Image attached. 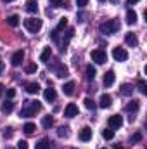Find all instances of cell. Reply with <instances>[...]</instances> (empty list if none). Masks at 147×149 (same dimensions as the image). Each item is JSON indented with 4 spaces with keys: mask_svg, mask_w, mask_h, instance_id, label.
Here are the masks:
<instances>
[{
    "mask_svg": "<svg viewBox=\"0 0 147 149\" xmlns=\"http://www.w3.org/2000/svg\"><path fill=\"white\" fill-rule=\"evenodd\" d=\"M40 102L38 101H24V104H23V109H21V116H24V118H30V116H33V114H37V111H40Z\"/></svg>",
    "mask_w": 147,
    "mask_h": 149,
    "instance_id": "6da1fadb",
    "label": "cell"
},
{
    "mask_svg": "<svg viewBox=\"0 0 147 149\" xmlns=\"http://www.w3.org/2000/svg\"><path fill=\"white\" fill-rule=\"evenodd\" d=\"M99 30H101V33H104V35H112V33H116V31L119 30V23H118L116 19H111V21L102 23V24L99 26Z\"/></svg>",
    "mask_w": 147,
    "mask_h": 149,
    "instance_id": "7a4b0ae2",
    "label": "cell"
},
{
    "mask_svg": "<svg viewBox=\"0 0 147 149\" xmlns=\"http://www.w3.org/2000/svg\"><path fill=\"white\" fill-rule=\"evenodd\" d=\"M24 26L30 33H38L42 30V19L38 17H30V19H24Z\"/></svg>",
    "mask_w": 147,
    "mask_h": 149,
    "instance_id": "3957f363",
    "label": "cell"
},
{
    "mask_svg": "<svg viewBox=\"0 0 147 149\" xmlns=\"http://www.w3.org/2000/svg\"><path fill=\"white\" fill-rule=\"evenodd\" d=\"M92 61L97 64H104L107 61V54L101 49H95V50H92Z\"/></svg>",
    "mask_w": 147,
    "mask_h": 149,
    "instance_id": "277c9868",
    "label": "cell"
},
{
    "mask_svg": "<svg viewBox=\"0 0 147 149\" xmlns=\"http://www.w3.org/2000/svg\"><path fill=\"white\" fill-rule=\"evenodd\" d=\"M112 57H114V61L123 63V61H126V59H128V52H126L123 47H116V49L112 50Z\"/></svg>",
    "mask_w": 147,
    "mask_h": 149,
    "instance_id": "5b68a950",
    "label": "cell"
},
{
    "mask_svg": "<svg viewBox=\"0 0 147 149\" xmlns=\"http://www.w3.org/2000/svg\"><path fill=\"white\" fill-rule=\"evenodd\" d=\"M107 123H109V128H119L123 125V118L119 114H112V116H109Z\"/></svg>",
    "mask_w": 147,
    "mask_h": 149,
    "instance_id": "8992f818",
    "label": "cell"
},
{
    "mask_svg": "<svg viewBox=\"0 0 147 149\" xmlns=\"http://www.w3.org/2000/svg\"><path fill=\"white\" fill-rule=\"evenodd\" d=\"M64 116H66V118H74V116H78V106L73 104V102H69V104L64 108Z\"/></svg>",
    "mask_w": 147,
    "mask_h": 149,
    "instance_id": "52a82bcc",
    "label": "cell"
},
{
    "mask_svg": "<svg viewBox=\"0 0 147 149\" xmlns=\"http://www.w3.org/2000/svg\"><path fill=\"white\" fill-rule=\"evenodd\" d=\"M23 61H24V52H23V50H17V52H14V56H12V59H10L12 66H19Z\"/></svg>",
    "mask_w": 147,
    "mask_h": 149,
    "instance_id": "ba28073f",
    "label": "cell"
},
{
    "mask_svg": "<svg viewBox=\"0 0 147 149\" xmlns=\"http://www.w3.org/2000/svg\"><path fill=\"white\" fill-rule=\"evenodd\" d=\"M90 139H92V128H90V127H83V128L80 130V141L87 142V141H90Z\"/></svg>",
    "mask_w": 147,
    "mask_h": 149,
    "instance_id": "9c48e42d",
    "label": "cell"
},
{
    "mask_svg": "<svg viewBox=\"0 0 147 149\" xmlns=\"http://www.w3.org/2000/svg\"><path fill=\"white\" fill-rule=\"evenodd\" d=\"M111 104H112V97H111L109 94H102L101 95V101H99V106L106 109V108H109Z\"/></svg>",
    "mask_w": 147,
    "mask_h": 149,
    "instance_id": "30bf717a",
    "label": "cell"
},
{
    "mask_svg": "<svg viewBox=\"0 0 147 149\" xmlns=\"http://www.w3.org/2000/svg\"><path fill=\"white\" fill-rule=\"evenodd\" d=\"M43 97H45V101H49V102L55 101V97H57V94H55V88H52V87L45 88V92H43Z\"/></svg>",
    "mask_w": 147,
    "mask_h": 149,
    "instance_id": "8fae6325",
    "label": "cell"
},
{
    "mask_svg": "<svg viewBox=\"0 0 147 149\" xmlns=\"http://www.w3.org/2000/svg\"><path fill=\"white\" fill-rule=\"evenodd\" d=\"M125 42H126V45H130V47H137V45H139V38H137L135 33H126Z\"/></svg>",
    "mask_w": 147,
    "mask_h": 149,
    "instance_id": "7c38bea8",
    "label": "cell"
},
{
    "mask_svg": "<svg viewBox=\"0 0 147 149\" xmlns=\"http://www.w3.org/2000/svg\"><path fill=\"white\" fill-rule=\"evenodd\" d=\"M114 80H116L114 71H107V73L104 74V85H106V87H111V85L114 83Z\"/></svg>",
    "mask_w": 147,
    "mask_h": 149,
    "instance_id": "4fadbf2b",
    "label": "cell"
},
{
    "mask_svg": "<svg viewBox=\"0 0 147 149\" xmlns=\"http://www.w3.org/2000/svg\"><path fill=\"white\" fill-rule=\"evenodd\" d=\"M26 10H28V12H31V14H37V12H38L37 0H28V2H26Z\"/></svg>",
    "mask_w": 147,
    "mask_h": 149,
    "instance_id": "5bb4252c",
    "label": "cell"
},
{
    "mask_svg": "<svg viewBox=\"0 0 147 149\" xmlns=\"http://www.w3.org/2000/svg\"><path fill=\"white\" fill-rule=\"evenodd\" d=\"M126 23L128 24H135L137 23V12L135 10H132V9L126 10Z\"/></svg>",
    "mask_w": 147,
    "mask_h": 149,
    "instance_id": "9a60e30c",
    "label": "cell"
},
{
    "mask_svg": "<svg viewBox=\"0 0 147 149\" xmlns=\"http://www.w3.org/2000/svg\"><path fill=\"white\" fill-rule=\"evenodd\" d=\"M119 94H121V95H132V94H133V87H132L130 83H125V85L119 88Z\"/></svg>",
    "mask_w": 147,
    "mask_h": 149,
    "instance_id": "2e32d148",
    "label": "cell"
},
{
    "mask_svg": "<svg viewBox=\"0 0 147 149\" xmlns=\"http://www.w3.org/2000/svg\"><path fill=\"white\" fill-rule=\"evenodd\" d=\"M62 90H64V94H66V95H73V92H74V81H68V83H64Z\"/></svg>",
    "mask_w": 147,
    "mask_h": 149,
    "instance_id": "e0dca14e",
    "label": "cell"
},
{
    "mask_svg": "<svg viewBox=\"0 0 147 149\" xmlns=\"http://www.w3.org/2000/svg\"><path fill=\"white\" fill-rule=\"evenodd\" d=\"M7 23H9V26L16 28V26L19 24V16H17V14H12V16H9V17H7Z\"/></svg>",
    "mask_w": 147,
    "mask_h": 149,
    "instance_id": "ac0fdd59",
    "label": "cell"
},
{
    "mask_svg": "<svg viewBox=\"0 0 147 149\" xmlns=\"http://www.w3.org/2000/svg\"><path fill=\"white\" fill-rule=\"evenodd\" d=\"M26 90H28V94H38L40 92V87H38V83L31 81V83L26 85Z\"/></svg>",
    "mask_w": 147,
    "mask_h": 149,
    "instance_id": "d6986e66",
    "label": "cell"
},
{
    "mask_svg": "<svg viewBox=\"0 0 147 149\" xmlns=\"http://www.w3.org/2000/svg\"><path fill=\"white\" fill-rule=\"evenodd\" d=\"M55 74H57L59 78H64V76H68V68H66V66H62V64H59V66L55 68Z\"/></svg>",
    "mask_w": 147,
    "mask_h": 149,
    "instance_id": "ffe728a7",
    "label": "cell"
},
{
    "mask_svg": "<svg viewBox=\"0 0 147 149\" xmlns=\"http://www.w3.org/2000/svg\"><path fill=\"white\" fill-rule=\"evenodd\" d=\"M12 109H14V102L7 99V101H5V102L2 104V111H3V113H5V114H7V113H10V111H12Z\"/></svg>",
    "mask_w": 147,
    "mask_h": 149,
    "instance_id": "44dd1931",
    "label": "cell"
},
{
    "mask_svg": "<svg viewBox=\"0 0 147 149\" xmlns=\"http://www.w3.org/2000/svg\"><path fill=\"white\" fill-rule=\"evenodd\" d=\"M35 149H50V142H49V139H42V141H38Z\"/></svg>",
    "mask_w": 147,
    "mask_h": 149,
    "instance_id": "7402d4cb",
    "label": "cell"
},
{
    "mask_svg": "<svg viewBox=\"0 0 147 149\" xmlns=\"http://www.w3.org/2000/svg\"><path fill=\"white\" fill-rule=\"evenodd\" d=\"M139 106H140V102L133 99V101H130V102L126 104V111H130V113H132V111H137V109H139Z\"/></svg>",
    "mask_w": 147,
    "mask_h": 149,
    "instance_id": "603a6c76",
    "label": "cell"
},
{
    "mask_svg": "<svg viewBox=\"0 0 147 149\" xmlns=\"http://www.w3.org/2000/svg\"><path fill=\"white\" fill-rule=\"evenodd\" d=\"M50 56H52V50H50V47H47L43 52H42V56H40V61H43V63H47L49 59H50Z\"/></svg>",
    "mask_w": 147,
    "mask_h": 149,
    "instance_id": "cb8c5ba5",
    "label": "cell"
},
{
    "mask_svg": "<svg viewBox=\"0 0 147 149\" xmlns=\"http://www.w3.org/2000/svg\"><path fill=\"white\" fill-rule=\"evenodd\" d=\"M42 125H43V128H50V127L54 125V118H52V116H43Z\"/></svg>",
    "mask_w": 147,
    "mask_h": 149,
    "instance_id": "d4e9b609",
    "label": "cell"
},
{
    "mask_svg": "<svg viewBox=\"0 0 147 149\" xmlns=\"http://www.w3.org/2000/svg\"><path fill=\"white\" fill-rule=\"evenodd\" d=\"M102 137H104L106 141L114 139V130H112V128H106V130H102Z\"/></svg>",
    "mask_w": 147,
    "mask_h": 149,
    "instance_id": "484cf974",
    "label": "cell"
},
{
    "mask_svg": "<svg viewBox=\"0 0 147 149\" xmlns=\"http://www.w3.org/2000/svg\"><path fill=\"white\" fill-rule=\"evenodd\" d=\"M95 74H97V71H95V68L90 64V66H87V78L88 80H94L95 78Z\"/></svg>",
    "mask_w": 147,
    "mask_h": 149,
    "instance_id": "4316f807",
    "label": "cell"
},
{
    "mask_svg": "<svg viewBox=\"0 0 147 149\" xmlns=\"http://www.w3.org/2000/svg\"><path fill=\"white\" fill-rule=\"evenodd\" d=\"M23 130H24L26 134H33V132L37 130V127H35V123H26V125L23 127Z\"/></svg>",
    "mask_w": 147,
    "mask_h": 149,
    "instance_id": "83f0119b",
    "label": "cell"
},
{
    "mask_svg": "<svg viewBox=\"0 0 147 149\" xmlns=\"http://www.w3.org/2000/svg\"><path fill=\"white\" fill-rule=\"evenodd\" d=\"M66 26H68V19H66V17H61V21H59V24H57V28H55V30H57V31H61V30H64Z\"/></svg>",
    "mask_w": 147,
    "mask_h": 149,
    "instance_id": "f1b7e54d",
    "label": "cell"
},
{
    "mask_svg": "<svg viewBox=\"0 0 147 149\" xmlns=\"http://www.w3.org/2000/svg\"><path fill=\"white\" fill-rule=\"evenodd\" d=\"M139 90H140V94H144V95L147 94V83L144 81V80L139 81Z\"/></svg>",
    "mask_w": 147,
    "mask_h": 149,
    "instance_id": "f546056e",
    "label": "cell"
},
{
    "mask_svg": "<svg viewBox=\"0 0 147 149\" xmlns=\"http://www.w3.org/2000/svg\"><path fill=\"white\" fill-rule=\"evenodd\" d=\"M59 135L61 137H69V128L68 127H61L59 128Z\"/></svg>",
    "mask_w": 147,
    "mask_h": 149,
    "instance_id": "4dcf8cb0",
    "label": "cell"
},
{
    "mask_svg": "<svg viewBox=\"0 0 147 149\" xmlns=\"http://www.w3.org/2000/svg\"><path fill=\"white\" fill-rule=\"evenodd\" d=\"M85 108H88V109H95V102L92 101V99H85Z\"/></svg>",
    "mask_w": 147,
    "mask_h": 149,
    "instance_id": "1f68e13d",
    "label": "cell"
},
{
    "mask_svg": "<svg viewBox=\"0 0 147 149\" xmlns=\"http://www.w3.org/2000/svg\"><path fill=\"white\" fill-rule=\"evenodd\" d=\"M50 5L52 7H62L64 5V0H50Z\"/></svg>",
    "mask_w": 147,
    "mask_h": 149,
    "instance_id": "d6a6232c",
    "label": "cell"
},
{
    "mask_svg": "<svg viewBox=\"0 0 147 149\" xmlns=\"http://www.w3.org/2000/svg\"><path fill=\"white\" fill-rule=\"evenodd\" d=\"M35 71H37V64H33V63H31V64H28V66H26V73H35Z\"/></svg>",
    "mask_w": 147,
    "mask_h": 149,
    "instance_id": "836d02e7",
    "label": "cell"
},
{
    "mask_svg": "<svg viewBox=\"0 0 147 149\" xmlns=\"http://www.w3.org/2000/svg\"><path fill=\"white\" fill-rule=\"evenodd\" d=\"M140 139H142V134H133V135H132V139H130V141H132V142H139V141H140Z\"/></svg>",
    "mask_w": 147,
    "mask_h": 149,
    "instance_id": "e575fe53",
    "label": "cell"
},
{
    "mask_svg": "<svg viewBox=\"0 0 147 149\" xmlns=\"http://www.w3.org/2000/svg\"><path fill=\"white\" fill-rule=\"evenodd\" d=\"M17 149H28V142L26 141H19L17 142Z\"/></svg>",
    "mask_w": 147,
    "mask_h": 149,
    "instance_id": "d590c367",
    "label": "cell"
},
{
    "mask_svg": "<svg viewBox=\"0 0 147 149\" xmlns=\"http://www.w3.org/2000/svg\"><path fill=\"white\" fill-rule=\"evenodd\" d=\"M16 95V90L14 88H7V99H12Z\"/></svg>",
    "mask_w": 147,
    "mask_h": 149,
    "instance_id": "8d00e7d4",
    "label": "cell"
},
{
    "mask_svg": "<svg viewBox=\"0 0 147 149\" xmlns=\"http://www.w3.org/2000/svg\"><path fill=\"white\" fill-rule=\"evenodd\" d=\"M87 3H88V0H76V5L78 7H85Z\"/></svg>",
    "mask_w": 147,
    "mask_h": 149,
    "instance_id": "74e56055",
    "label": "cell"
},
{
    "mask_svg": "<svg viewBox=\"0 0 147 149\" xmlns=\"http://www.w3.org/2000/svg\"><path fill=\"white\" fill-rule=\"evenodd\" d=\"M126 2H128V3H130V5H132V3H139V2H140V0H126Z\"/></svg>",
    "mask_w": 147,
    "mask_h": 149,
    "instance_id": "f35d334b",
    "label": "cell"
},
{
    "mask_svg": "<svg viewBox=\"0 0 147 149\" xmlns=\"http://www.w3.org/2000/svg\"><path fill=\"white\" fill-rule=\"evenodd\" d=\"M114 149H125V148H121L119 144H116V146H114Z\"/></svg>",
    "mask_w": 147,
    "mask_h": 149,
    "instance_id": "ab89813d",
    "label": "cell"
},
{
    "mask_svg": "<svg viewBox=\"0 0 147 149\" xmlns=\"http://www.w3.org/2000/svg\"><path fill=\"white\" fill-rule=\"evenodd\" d=\"M2 92H3V87H2V85H0V95H2Z\"/></svg>",
    "mask_w": 147,
    "mask_h": 149,
    "instance_id": "60d3db41",
    "label": "cell"
},
{
    "mask_svg": "<svg viewBox=\"0 0 147 149\" xmlns=\"http://www.w3.org/2000/svg\"><path fill=\"white\" fill-rule=\"evenodd\" d=\"M2 70H3V64H2V61H0V71H2Z\"/></svg>",
    "mask_w": 147,
    "mask_h": 149,
    "instance_id": "b9f144b4",
    "label": "cell"
},
{
    "mask_svg": "<svg viewBox=\"0 0 147 149\" xmlns=\"http://www.w3.org/2000/svg\"><path fill=\"white\" fill-rule=\"evenodd\" d=\"M2 2H5V3H9V2H14V0H2Z\"/></svg>",
    "mask_w": 147,
    "mask_h": 149,
    "instance_id": "7bdbcfd3",
    "label": "cell"
},
{
    "mask_svg": "<svg viewBox=\"0 0 147 149\" xmlns=\"http://www.w3.org/2000/svg\"><path fill=\"white\" fill-rule=\"evenodd\" d=\"M111 2H112V3H118V0H111Z\"/></svg>",
    "mask_w": 147,
    "mask_h": 149,
    "instance_id": "ee69618b",
    "label": "cell"
},
{
    "mask_svg": "<svg viewBox=\"0 0 147 149\" xmlns=\"http://www.w3.org/2000/svg\"><path fill=\"white\" fill-rule=\"evenodd\" d=\"M99 2H106V0H99Z\"/></svg>",
    "mask_w": 147,
    "mask_h": 149,
    "instance_id": "f6af8a7d",
    "label": "cell"
},
{
    "mask_svg": "<svg viewBox=\"0 0 147 149\" xmlns=\"http://www.w3.org/2000/svg\"><path fill=\"white\" fill-rule=\"evenodd\" d=\"M102 149H106V148H102Z\"/></svg>",
    "mask_w": 147,
    "mask_h": 149,
    "instance_id": "bcb514c9",
    "label": "cell"
}]
</instances>
